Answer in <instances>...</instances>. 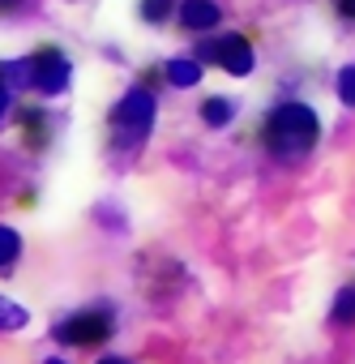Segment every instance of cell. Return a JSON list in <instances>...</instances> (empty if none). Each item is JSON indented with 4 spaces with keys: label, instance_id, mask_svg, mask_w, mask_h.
Segmentation results:
<instances>
[{
    "label": "cell",
    "instance_id": "1",
    "mask_svg": "<svg viewBox=\"0 0 355 364\" xmlns=\"http://www.w3.org/2000/svg\"><path fill=\"white\" fill-rule=\"evenodd\" d=\"M317 137H321V120L308 103H278L261 124V141L278 159H304L317 146Z\"/></svg>",
    "mask_w": 355,
    "mask_h": 364
},
{
    "label": "cell",
    "instance_id": "2",
    "mask_svg": "<svg viewBox=\"0 0 355 364\" xmlns=\"http://www.w3.org/2000/svg\"><path fill=\"white\" fill-rule=\"evenodd\" d=\"M154 116H158V99L146 90V86H133L116 107H111V137L120 150H137L150 129H154Z\"/></svg>",
    "mask_w": 355,
    "mask_h": 364
},
{
    "label": "cell",
    "instance_id": "3",
    "mask_svg": "<svg viewBox=\"0 0 355 364\" xmlns=\"http://www.w3.org/2000/svg\"><path fill=\"white\" fill-rule=\"evenodd\" d=\"M111 330H116V317H111V309L107 304H94V309H77V313H69L65 321H56V343H65V347H99V343H107L111 338Z\"/></svg>",
    "mask_w": 355,
    "mask_h": 364
},
{
    "label": "cell",
    "instance_id": "4",
    "mask_svg": "<svg viewBox=\"0 0 355 364\" xmlns=\"http://www.w3.org/2000/svg\"><path fill=\"white\" fill-rule=\"evenodd\" d=\"M31 65H35V90L39 95H65L69 82H73V65L60 48H39L31 52Z\"/></svg>",
    "mask_w": 355,
    "mask_h": 364
},
{
    "label": "cell",
    "instance_id": "5",
    "mask_svg": "<svg viewBox=\"0 0 355 364\" xmlns=\"http://www.w3.org/2000/svg\"><path fill=\"white\" fill-rule=\"evenodd\" d=\"M214 65H223L227 73L236 77H248L253 73V43L244 35H223L214 39Z\"/></svg>",
    "mask_w": 355,
    "mask_h": 364
},
{
    "label": "cell",
    "instance_id": "6",
    "mask_svg": "<svg viewBox=\"0 0 355 364\" xmlns=\"http://www.w3.org/2000/svg\"><path fill=\"white\" fill-rule=\"evenodd\" d=\"M18 129H22L26 150H43L48 137H52V124H48V112L43 107H18Z\"/></svg>",
    "mask_w": 355,
    "mask_h": 364
},
{
    "label": "cell",
    "instance_id": "7",
    "mask_svg": "<svg viewBox=\"0 0 355 364\" xmlns=\"http://www.w3.org/2000/svg\"><path fill=\"white\" fill-rule=\"evenodd\" d=\"M175 14H180L185 31H214V26L223 22V9L214 5V0H185Z\"/></svg>",
    "mask_w": 355,
    "mask_h": 364
},
{
    "label": "cell",
    "instance_id": "8",
    "mask_svg": "<svg viewBox=\"0 0 355 364\" xmlns=\"http://www.w3.org/2000/svg\"><path fill=\"white\" fill-rule=\"evenodd\" d=\"M163 77H167L171 86L189 90V86H197V82H202V60H197V56H175V60H167V65H163Z\"/></svg>",
    "mask_w": 355,
    "mask_h": 364
},
{
    "label": "cell",
    "instance_id": "9",
    "mask_svg": "<svg viewBox=\"0 0 355 364\" xmlns=\"http://www.w3.org/2000/svg\"><path fill=\"white\" fill-rule=\"evenodd\" d=\"M231 116H236V103H231V99H223V95H214V99H206V103H202V120H206L210 129L231 124Z\"/></svg>",
    "mask_w": 355,
    "mask_h": 364
},
{
    "label": "cell",
    "instance_id": "10",
    "mask_svg": "<svg viewBox=\"0 0 355 364\" xmlns=\"http://www.w3.org/2000/svg\"><path fill=\"white\" fill-rule=\"evenodd\" d=\"M31 321V313L18 304V300H9V296H0V334H9V330H22Z\"/></svg>",
    "mask_w": 355,
    "mask_h": 364
},
{
    "label": "cell",
    "instance_id": "11",
    "mask_svg": "<svg viewBox=\"0 0 355 364\" xmlns=\"http://www.w3.org/2000/svg\"><path fill=\"white\" fill-rule=\"evenodd\" d=\"M18 257H22V236H18L13 228L0 223V270H9Z\"/></svg>",
    "mask_w": 355,
    "mask_h": 364
},
{
    "label": "cell",
    "instance_id": "12",
    "mask_svg": "<svg viewBox=\"0 0 355 364\" xmlns=\"http://www.w3.org/2000/svg\"><path fill=\"white\" fill-rule=\"evenodd\" d=\"M329 317H334L338 326H351V321H355V283H346V287L338 291V300H334Z\"/></svg>",
    "mask_w": 355,
    "mask_h": 364
},
{
    "label": "cell",
    "instance_id": "13",
    "mask_svg": "<svg viewBox=\"0 0 355 364\" xmlns=\"http://www.w3.org/2000/svg\"><path fill=\"white\" fill-rule=\"evenodd\" d=\"M171 9H175L171 0H141V18H146V22H154V26H158V22H167V14H171Z\"/></svg>",
    "mask_w": 355,
    "mask_h": 364
},
{
    "label": "cell",
    "instance_id": "14",
    "mask_svg": "<svg viewBox=\"0 0 355 364\" xmlns=\"http://www.w3.org/2000/svg\"><path fill=\"white\" fill-rule=\"evenodd\" d=\"M338 99H342L346 107H355V65H346V69L338 73Z\"/></svg>",
    "mask_w": 355,
    "mask_h": 364
},
{
    "label": "cell",
    "instance_id": "15",
    "mask_svg": "<svg viewBox=\"0 0 355 364\" xmlns=\"http://www.w3.org/2000/svg\"><path fill=\"white\" fill-rule=\"evenodd\" d=\"M13 116V90L9 86H0V124H5Z\"/></svg>",
    "mask_w": 355,
    "mask_h": 364
},
{
    "label": "cell",
    "instance_id": "16",
    "mask_svg": "<svg viewBox=\"0 0 355 364\" xmlns=\"http://www.w3.org/2000/svg\"><path fill=\"white\" fill-rule=\"evenodd\" d=\"M18 9H26V0H0V18H9Z\"/></svg>",
    "mask_w": 355,
    "mask_h": 364
},
{
    "label": "cell",
    "instance_id": "17",
    "mask_svg": "<svg viewBox=\"0 0 355 364\" xmlns=\"http://www.w3.org/2000/svg\"><path fill=\"white\" fill-rule=\"evenodd\" d=\"M334 9H338L342 18H355V0H334Z\"/></svg>",
    "mask_w": 355,
    "mask_h": 364
},
{
    "label": "cell",
    "instance_id": "18",
    "mask_svg": "<svg viewBox=\"0 0 355 364\" xmlns=\"http://www.w3.org/2000/svg\"><path fill=\"white\" fill-rule=\"evenodd\" d=\"M99 364H129V360H120V355H103Z\"/></svg>",
    "mask_w": 355,
    "mask_h": 364
},
{
    "label": "cell",
    "instance_id": "19",
    "mask_svg": "<svg viewBox=\"0 0 355 364\" xmlns=\"http://www.w3.org/2000/svg\"><path fill=\"white\" fill-rule=\"evenodd\" d=\"M43 364H65V360H52V355H48V360H43Z\"/></svg>",
    "mask_w": 355,
    "mask_h": 364
}]
</instances>
